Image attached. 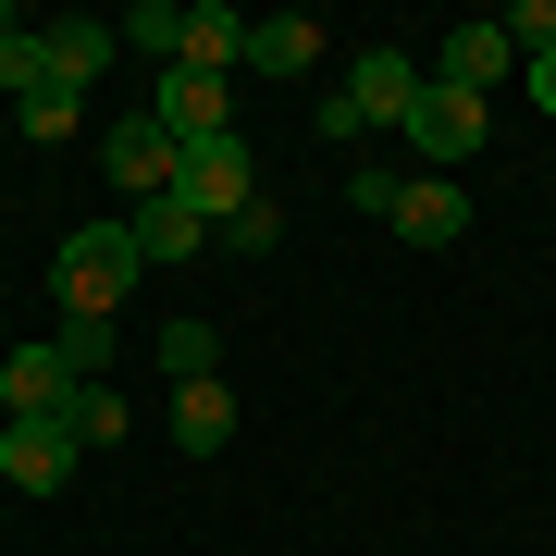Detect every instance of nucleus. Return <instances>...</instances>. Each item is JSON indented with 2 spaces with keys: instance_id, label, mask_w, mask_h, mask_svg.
Masks as SVG:
<instances>
[{
  "instance_id": "23",
  "label": "nucleus",
  "mask_w": 556,
  "mask_h": 556,
  "mask_svg": "<svg viewBox=\"0 0 556 556\" xmlns=\"http://www.w3.org/2000/svg\"><path fill=\"white\" fill-rule=\"evenodd\" d=\"M507 38H519V62H544V50H556V0H519Z\"/></svg>"
},
{
  "instance_id": "10",
  "label": "nucleus",
  "mask_w": 556,
  "mask_h": 556,
  "mask_svg": "<svg viewBox=\"0 0 556 556\" xmlns=\"http://www.w3.org/2000/svg\"><path fill=\"white\" fill-rule=\"evenodd\" d=\"M186 75H236V62H248V13H236V0H186Z\"/></svg>"
},
{
  "instance_id": "22",
  "label": "nucleus",
  "mask_w": 556,
  "mask_h": 556,
  "mask_svg": "<svg viewBox=\"0 0 556 556\" xmlns=\"http://www.w3.org/2000/svg\"><path fill=\"white\" fill-rule=\"evenodd\" d=\"M25 137H38V149H62V137H75V87H50V100H25Z\"/></svg>"
},
{
  "instance_id": "5",
  "label": "nucleus",
  "mask_w": 556,
  "mask_h": 556,
  "mask_svg": "<svg viewBox=\"0 0 556 556\" xmlns=\"http://www.w3.org/2000/svg\"><path fill=\"white\" fill-rule=\"evenodd\" d=\"M75 433H62V420H0V482H13V495H62V482H75Z\"/></svg>"
},
{
  "instance_id": "1",
  "label": "nucleus",
  "mask_w": 556,
  "mask_h": 556,
  "mask_svg": "<svg viewBox=\"0 0 556 556\" xmlns=\"http://www.w3.org/2000/svg\"><path fill=\"white\" fill-rule=\"evenodd\" d=\"M137 273H149V260H137L124 223H87V236H62V260H50V285H62V309H75V321H112Z\"/></svg>"
},
{
  "instance_id": "9",
  "label": "nucleus",
  "mask_w": 556,
  "mask_h": 556,
  "mask_svg": "<svg viewBox=\"0 0 556 556\" xmlns=\"http://www.w3.org/2000/svg\"><path fill=\"white\" fill-rule=\"evenodd\" d=\"M396 236H408V248H457V236H470V199H457V174H408Z\"/></svg>"
},
{
  "instance_id": "11",
  "label": "nucleus",
  "mask_w": 556,
  "mask_h": 556,
  "mask_svg": "<svg viewBox=\"0 0 556 556\" xmlns=\"http://www.w3.org/2000/svg\"><path fill=\"white\" fill-rule=\"evenodd\" d=\"M112 50H124V25H100V13H62V25H50V87H75V100H87V75H100Z\"/></svg>"
},
{
  "instance_id": "24",
  "label": "nucleus",
  "mask_w": 556,
  "mask_h": 556,
  "mask_svg": "<svg viewBox=\"0 0 556 556\" xmlns=\"http://www.w3.org/2000/svg\"><path fill=\"white\" fill-rule=\"evenodd\" d=\"M519 75H532V112L556 124V50H544V62H519Z\"/></svg>"
},
{
  "instance_id": "19",
  "label": "nucleus",
  "mask_w": 556,
  "mask_h": 556,
  "mask_svg": "<svg viewBox=\"0 0 556 556\" xmlns=\"http://www.w3.org/2000/svg\"><path fill=\"white\" fill-rule=\"evenodd\" d=\"M396 199H408V174H383V161L346 174V211H358V223H396Z\"/></svg>"
},
{
  "instance_id": "7",
  "label": "nucleus",
  "mask_w": 556,
  "mask_h": 556,
  "mask_svg": "<svg viewBox=\"0 0 556 556\" xmlns=\"http://www.w3.org/2000/svg\"><path fill=\"white\" fill-rule=\"evenodd\" d=\"M507 75H519V38H507V25H457V38L433 50V87H470V100L507 87Z\"/></svg>"
},
{
  "instance_id": "20",
  "label": "nucleus",
  "mask_w": 556,
  "mask_h": 556,
  "mask_svg": "<svg viewBox=\"0 0 556 556\" xmlns=\"http://www.w3.org/2000/svg\"><path fill=\"white\" fill-rule=\"evenodd\" d=\"M0 87H13V112L50 100V38H13V50H0Z\"/></svg>"
},
{
  "instance_id": "17",
  "label": "nucleus",
  "mask_w": 556,
  "mask_h": 556,
  "mask_svg": "<svg viewBox=\"0 0 556 556\" xmlns=\"http://www.w3.org/2000/svg\"><path fill=\"white\" fill-rule=\"evenodd\" d=\"M124 50L174 62V50H186V0H137V13H124Z\"/></svg>"
},
{
  "instance_id": "15",
  "label": "nucleus",
  "mask_w": 556,
  "mask_h": 556,
  "mask_svg": "<svg viewBox=\"0 0 556 556\" xmlns=\"http://www.w3.org/2000/svg\"><path fill=\"white\" fill-rule=\"evenodd\" d=\"M161 371L174 383H223V321H161Z\"/></svg>"
},
{
  "instance_id": "14",
  "label": "nucleus",
  "mask_w": 556,
  "mask_h": 556,
  "mask_svg": "<svg viewBox=\"0 0 556 556\" xmlns=\"http://www.w3.org/2000/svg\"><path fill=\"white\" fill-rule=\"evenodd\" d=\"M124 236H137V260H199L211 223L186 211V199H137V223H124Z\"/></svg>"
},
{
  "instance_id": "25",
  "label": "nucleus",
  "mask_w": 556,
  "mask_h": 556,
  "mask_svg": "<svg viewBox=\"0 0 556 556\" xmlns=\"http://www.w3.org/2000/svg\"><path fill=\"white\" fill-rule=\"evenodd\" d=\"M13 38H25V25H13V0H0V50H13Z\"/></svg>"
},
{
  "instance_id": "18",
  "label": "nucleus",
  "mask_w": 556,
  "mask_h": 556,
  "mask_svg": "<svg viewBox=\"0 0 556 556\" xmlns=\"http://www.w3.org/2000/svg\"><path fill=\"white\" fill-rule=\"evenodd\" d=\"M50 346H62V371H75V383H100L124 334H112V321H62V334H50Z\"/></svg>"
},
{
  "instance_id": "3",
  "label": "nucleus",
  "mask_w": 556,
  "mask_h": 556,
  "mask_svg": "<svg viewBox=\"0 0 556 556\" xmlns=\"http://www.w3.org/2000/svg\"><path fill=\"white\" fill-rule=\"evenodd\" d=\"M174 199H186V211H199L211 236H223V223L260 199V174H248V149H236V137H199V149H186V174H174Z\"/></svg>"
},
{
  "instance_id": "8",
  "label": "nucleus",
  "mask_w": 556,
  "mask_h": 556,
  "mask_svg": "<svg viewBox=\"0 0 556 556\" xmlns=\"http://www.w3.org/2000/svg\"><path fill=\"white\" fill-rule=\"evenodd\" d=\"M149 112L174 124L186 149H199V137H236V124H223V112H236V100H223V75H186V62H161V100H149Z\"/></svg>"
},
{
  "instance_id": "4",
  "label": "nucleus",
  "mask_w": 556,
  "mask_h": 556,
  "mask_svg": "<svg viewBox=\"0 0 556 556\" xmlns=\"http://www.w3.org/2000/svg\"><path fill=\"white\" fill-rule=\"evenodd\" d=\"M100 161H112V186H137V199H174L186 137H174L161 112H137V124H112V137H100Z\"/></svg>"
},
{
  "instance_id": "2",
  "label": "nucleus",
  "mask_w": 556,
  "mask_h": 556,
  "mask_svg": "<svg viewBox=\"0 0 556 556\" xmlns=\"http://www.w3.org/2000/svg\"><path fill=\"white\" fill-rule=\"evenodd\" d=\"M396 137H408V161H420V174H457V161L482 149V100H470V87H420Z\"/></svg>"
},
{
  "instance_id": "13",
  "label": "nucleus",
  "mask_w": 556,
  "mask_h": 556,
  "mask_svg": "<svg viewBox=\"0 0 556 556\" xmlns=\"http://www.w3.org/2000/svg\"><path fill=\"white\" fill-rule=\"evenodd\" d=\"M174 445L186 457H223V445H236V396H223V383H174Z\"/></svg>"
},
{
  "instance_id": "12",
  "label": "nucleus",
  "mask_w": 556,
  "mask_h": 556,
  "mask_svg": "<svg viewBox=\"0 0 556 556\" xmlns=\"http://www.w3.org/2000/svg\"><path fill=\"white\" fill-rule=\"evenodd\" d=\"M309 62H321V25L309 13H260L248 25V75H309Z\"/></svg>"
},
{
  "instance_id": "16",
  "label": "nucleus",
  "mask_w": 556,
  "mask_h": 556,
  "mask_svg": "<svg viewBox=\"0 0 556 556\" xmlns=\"http://www.w3.org/2000/svg\"><path fill=\"white\" fill-rule=\"evenodd\" d=\"M62 433H75V445H124L137 420H124V396H112V383H75V408H62Z\"/></svg>"
},
{
  "instance_id": "6",
  "label": "nucleus",
  "mask_w": 556,
  "mask_h": 556,
  "mask_svg": "<svg viewBox=\"0 0 556 556\" xmlns=\"http://www.w3.org/2000/svg\"><path fill=\"white\" fill-rule=\"evenodd\" d=\"M420 87H433V75H420V62H408V50H358V75L334 87V100H346L358 124H371V137H396V124H408V100H420Z\"/></svg>"
},
{
  "instance_id": "21",
  "label": "nucleus",
  "mask_w": 556,
  "mask_h": 556,
  "mask_svg": "<svg viewBox=\"0 0 556 556\" xmlns=\"http://www.w3.org/2000/svg\"><path fill=\"white\" fill-rule=\"evenodd\" d=\"M223 248H248V260H273V248H285V211H273V199H248L236 223H223Z\"/></svg>"
}]
</instances>
